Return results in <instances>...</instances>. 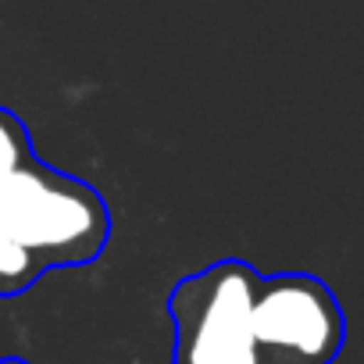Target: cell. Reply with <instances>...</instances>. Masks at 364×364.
I'll return each mask as SVG.
<instances>
[{"label":"cell","instance_id":"obj_4","mask_svg":"<svg viewBox=\"0 0 364 364\" xmlns=\"http://www.w3.org/2000/svg\"><path fill=\"white\" fill-rule=\"evenodd\" d=\"M33 272V254L22 250L4 229H0V289H11L26 282Z\"/></svg>","mask_w":364,"mask_h":364},{"label":"cell","instance_id":"obj_2","mask_svg":"<svg viewBox=\"0 0 364 364\" xmlns=\"http://www.w3.org/2000/svg\"><path fill=\"white\" fill-rule=\"evenodd\" d=\"M257 279L240 264L211 268L175 293L178 364H264L254 339Z\"/></svg>","mask_w":364,"mask_h":364},{"label":"cell","instance_id":"obj_5","mask_svg":"<svg viewBox=\"0 0 364 364\" xmlns=\"http://www.w3.org/2000/svg\"><path fill=\"white\" fill-rule=\"evenodd\" d=\"M18 164H22V146H18V136H15V129H11L4 118H0V178L11 175Z\"/></svg>","mask_w":364,"mask_h":364},{"label":"cell","instance_id":"obj_6","mask_svg":"<svg viewBox=\"0 0 364 364\" xmlns=\"http://www.w3.org/2000/svg\"><path fill=\"white\" fill-rule=\"evenodd\" d=\"M0 364H26V360H18V357H4V360H0Z\"/></svg>","mask_w":364,"mask_h":364},{"label":"cell","instance_id":"obj_3","mask_svg":"<svg viewBox=\"0 0 364 364\" xmlns=\"http://www.w3.org/2000/svg\"><path fill=\"white\" fill-rule=\"evenodd\" d=\"M250 321L264 364H328L343 343L339 307L311 279L257 286Z\"/></svg>","mask_w":364,"mask_h":364},{"label":"cell","instance_id":"obj_1","mask_svg":"<svg viewBox=\"0 0 364 364\" xmlns=\"http://www.w3.org/2000/svg\"><path fill=\"white\" fill-rule=\"evenodd\" d=\"M0 229L29 254L82 261L100 247L104 211L86 190L18 164L0 178Z\"/></svg>","mask_w":364,"mask_h":364}]
</instances>
